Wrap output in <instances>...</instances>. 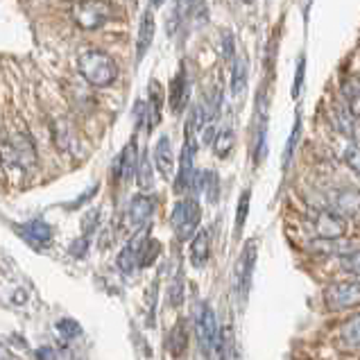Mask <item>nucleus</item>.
<instances>
[{"instance_id":"obj_1","label":"nucleus","mask_w":360,"mask_h":360,"mask_svg":"<svg viewBox=\"0 0 360 360\" xmlns=\"http://www.w3.org/2000/svg\"><path fill=\"white\" fill-rule=\"evenodd\" d=\"M195 335L204 360H224V335L211 304L202 302L195 311Z\"/></svg>"},{"instance_id":"obj_2","label":"nucleus","mask_w":360,"mask_h":360,"mask_svg":"<svg viewBox=\"0 0 360 360\" xmlns=\"http://www.w3.org/2000/svg\"><path fill=\"white\" fill-rule=\"evenodd\" d=\"M77 66L82 77L96 89L114 84V79L118 77V64L114 61V57H109L102 50H84L77 59Z\"/></svg>"},{"instance_id":"obj_3","label":"nucleus","mask_w":360,"mask_h":360,"mask_svg":"<svg viewBox=\"0 0 360 360\" xmlns=\"http://www.w3.org/2000/svg\"><path fill=\"white\" fill-rule=\"evenodd\" d=\"M202 209L195 198H184L172 207L170 224L179 240H193V236L200 231Z\"/></svg>"},{"instance_id":"obj_4","label":"nucleus","mask_w":360,"mask_h":360,"mask_svg":"<svg viewBox=\"0 0 360 360\" xmlns=\"http://www.w3.org/2000/svg\"><path fill=\"white\" fill-rule=\"evenodd\" d=\"M256 259H259V243L250 240L243 247V252H240L238 261H236V267H233V290H236V295H238L240 304H245L247 297H250Z\"/></svg>"},{"instance_id":"obj_5","label":"nucleus","mask_w":360,"mask_h":360,"mask_svg":"<svg viewBox=\"0 0 360 360\" xmlns=\"http://www.w3.org/2000/svg\"><path fill=\"white\" fill-rule=\"evenodd\" d=\"M0 154H3V163H5V166H9V168L27 170V168H34L37 166L34 143L23 131L12 134V139L5 143L3 152H0Z\"/></svg>"},{"instance_id":"obj_6","label":"nucleus","mask_w":360,"mask_h":360,"mask_svg":"<svg viewBox=\"0 0 360 360\" xmlns=\"http://www.w3.org/2000/svg\"><path fill=\"white\" fill-rule=\"evenodd\" d=\"M322 300L328 311H347V308L360 306V279L328 283L324 288Z\"/></svg>"},{"instance_id":"obj_7","label":"nucleus","mask_w":360,"mask_h":360,"mask_svg":"<svg viewBox=\"0 0 360 360\" xmlns=\"http://www.w3.org/2000/svg\"><path fill=\"white\" fill-rule=\"evenodd\" d=\"M308 224H311V233L315 240H338L345 238L347 233V220L328 209H315Z\"/></svg>"},{"instance_id":"obj_8","label":"nucleus","mask_w":360,"mask_h":360,"mask_svg":"<svg viewBox=\"0 0 360 360\" xmlns=\"http://www.w3.org/2000/svg\"><path fill=\"white\" fill-rule=\"evenodd\" d=\"M320 209H328L338 213L340 218H352V215L360 213V191L354 186H340L333 188L326 195V200L322 202Z\"/></svg>"},{"instance_id":"obj_9","label":"nucleus","mask_w":360,"mask_h":360,"mask_svg":"<svg viewBox=\"0 0 360 360\" xmlns=\"http://www.w3.org/2000/svg\"><path fill=\"white\" fill-rule=\"evenodd\" d=\"M326 118H328V125L340 134V136H345L349 141H358L360 139L358 118L347 109V105L342 100H333L331 105L326 107Z\"/></svg>"},{"instance_id":"obj_10","label":"nucleus","mask_w":360,"mask_h":360,"mask_svg":"<svg viewBox=\"0 0 360 360\" xmlns=\"http://www.w3.org/2000/svg\"><path fill=\"white\" fill-rule=\"evenodd\" d=\"M150 240L148 236V227L141 229L131 236V240L122 247V252L118 254V270L122 274H134L141 267V259H143V250H146V243Z\"/></svg>"},{"instance_id":"obj_11","label":"nucleus","mask_w":360,"mask_h":360,"mask_svg":"<svg viewBox=\"0 0 360 360\" xmlns=\"http://www.w3.org/2000/svg\"><path fill=\"white\" fill-rule=\"evenodd\" d=\"M73 18L79 27L84 30H98L111 18V7L105 3H82L73 7Z\"/></svg>"},{"instance_id":"obj_12","label":"nucleus","mask_w":360,"mask_h":360,"mask_svg":"<svg viewBox=\"0 0 360 360\" xmlns=\"http://www.w3.org/2000/svg\"><path fill=\"white\" fill-rule=\"evenodd\" d=\"M152 213H154V200L148 198V195H134L125 213V227L134 233L146 229Z\"/></svg>"},{"instance_id":"obj_13","label":"nucleus","mask_w":360,"mask_h":360,"mask_svg":"<svg viewBox=\"0 0 360 360\" xmlns=\"http://www.w3.org/2000/svg\"><path fill=\"white\" fill-rule=\"evenodd\" d=\"M139 150L136 143L129 141L125 148L120 150V154L114 159V166H111V177L120 184L131 181V177H136V168H139Z\"/></svg>"},{"instance_id":"obj_14","label":"nucleus","mask_w":360,"mask_h":360,"mask_svg":"<svg viewBox=\"0 0 360 360\" xmlns=\"http://www.w3.org/2000/svg\"><path fill=\"white\" fill-rule=\"evenodd\" d=\"M188 98H191V79L186 68H179L177 75L170 79V89H168V107L174 116H179L186 111L188 107Z\"/></svg>"},{"instance_id":"obj_15","label":"nucleus","mask_w":360,"mask_h":360,"mask_svg":"<svg viewBox=\"0 0 360 360\" xmlns=\"http://www.w3.org/2000/svg\"><path fill=\"white\" fill-rule=\"evenodd\" d=\"M267 157V109H263L261 98L256 100V118H254V143H252V159L254 166H261Z\"/></svg>"},{"instance_id":"obj_16","label":"nucleus","mask_w":360,"mask_h":360,"mask_svg":"<svg viewBox=\"0 0 360 360\" xmlns=\"http://www.w3.org/2000/svg\"><path fill=\"white\" fill-rule=\"evenodd\" d=\"M308 250L317 256H335V259H347L360 250V243L354 238H338V240H313Z\"/></svg>"},{"instance_id":"obj_17","label":"nucleus","mask_w":360,"mask_h":360,"mask_svg":"<svg viewBox=\"0 0 360 360\" xmlns=\"http://www.w3.org/2000/svg\"><path fill=\"white\" fill-rule=\"evenodd\" d=\"M188 259L195 270L207 267V263L211 259V231L209 229H200L193 236V240L188 245Z\"/></svg>"},{"instance_id":"obj_18","label":"nucleus","mask_w":360,"mask_h":360,"mask_svg":"<svg viewBox=\"0 0 360 360\" xmlns=\"http://www.w3.org/2000/svg\"><path fill=\"white\" fill-rule=\"evenodd\" d=\"M18 231H20V238H25L34 250H46V247L53 243V229H50V224L44 220H30Z\"/></svg>"},{"instance_id":"obj_19","label":"nucleus","mask_w":360,"mask_h":360,"mask_svg":"<svg viewBox=\"0 0 360 360\" xmlns=\"http://www.w3.org/2000/svg\"><path fill=\"white\" fill-rule=\"evenodd\" d=\"M152 163L157 166L159 174L163 179H170L172 172H174V150H172V143H170V136H163L157 141V146H154V154H152Z\"/></svg>"},{"instance_id":"obj_20","label":"nucleus","mask_w":360,"mask_h":360,"mask_svg":"<svg viewBox=\"0 0 360 360\" xmlns=\"http://www.w3.org/2000/svg\"><path fill=\"white\" fill-rule=\"evenodd\" d=\"M154 32H157V20H154L152 9H146L139 23V37H136V64H141L146 59L148 50L152 48Z\"/></svg>"},{"instance_id":"obj_21","label":"nucleus","mask_w":360,"mask_h":360,"mask_svg":"<svg viewBox=\"0 0 360 360\" xmlns=\"http://www.w3.org/2000/svg\"><path fill=\"white\" fill-rule=\"evenodd\" d=\"M231 77H229V89L233 98H240L247 89V79H250V61L243 55H236V59L229 64Z\"/></svg>"},{"instance_id":"obj_22","label":"nucleus","mask_w":360,"mask_h":360,"mask_svg":"<svg viewBox=\"0 0 360 360\" xmlns=\"http://www.w3.org/2000/svg\"><path fill=\"white\" fill-rule=\"evenodd\" d=\"M161 109H163V89L159 84V79H152L148 84V131H152L154 127L161 122Z\"/></svg>"},{"instance_id":"obj_23","label":"nucleus","mask_w":360,"mask_h":360,"mask_svg":"<svg viewBox=\"0 0 360 360\" xmlns=\"http://www.w3.org/2000/svg\"><path fill=\"white\" fill-rule=\"evenodd\" d=\"M302 134H304V122H302V114L297 111V114H295V122H292V129H290V136H288L283 154H281V170L283 172L290 168V163L295 159V152H297V148H300V143H302Z\"/></svg>"},{"instance_id":"obj_24","label":"nucleus","mask_w":360,"mask_h":360,"mask_svg":"<svg viewBox=\"0 0 360 360\" xmlns=\"http://www.w3.org/2000/svg\"><path fill=\"white\" fill-rule=\"evenodd\" d=\"M166 349L174 358H181L184 354H186V349H188V328H186V322H184V320H179L170 328V333L166 338Z\"/></svg>"},{"instance_id":"obj_25","label":"nucleus","mask_w":360,"mask_h":360,"mask_svg":"<svg viewBox=\"0 0 360 360\" xmlns=\"http://www.w3.org/2000/svg\"><path fill=\"white\" fill-rule=\"evenodd\" d=\"M340 96L347 109L360 120V77H345L340 82Z\"/></svg>"},{"instance_id":"obj_26","label":"nucleus","mask_w":360,"mask_h":360,"mask_svg":"<svg viewBox=\"0 0 360 360\" xmlns=\"http://www.w3.org/2000/svg\"><path fill=\"white\" fill-rule=\"evenodd\" d=\"M340 342L347 349H358L360 347V313L349 317V320L340 326Z\"/></svg>"},{"instance_id":"obj_27","label":"nucleus","mask_w":360,"mask_h":360,"mask_svg":"<svg viewBox=\"0 0 360 360\" xmlns=\"http://www.w3.org/2000/svg\"><path fill=\"white\" fill-rule=\"evenodd\" d=\"M200 193H204V198H207L209 204H215L220 200V177H218V172H215V170H204L202 172Z\"/></svg>"},{"instance_id":"obj_28","label":"nucleus","mask_w":360,"mask_h":360,"mask_svg":"<svg viewBox=\"0 0 360 360\" xmlns=\"http://www.w3.org/2000/svg\"><path fill=\"white\" fill-rule=\"evenodd\" d=\"M136 184H139V188H143V191H150L154 186V170H152V161H150L148 152H143L141 157H139Z\"/></svg>"},{"instance_id":"obj_29","label":"nucleus","mask_w":360,"mask_h":360,"mask_svg":"<svg viewBox=\"0 0 360 360\" xmlns=\"http://www.w3.org/2000/svg\"><path fill=\"white\" fill-rule=\"evenodd\" d=\"M233 143H236L233 129H220L218 136H215V141H213V150L220 159H224V157H229V152L233 150Z\"/></svg>"},{"instance_id":"obj_30","label":"nucleus","mask_w":360,"mask_h":360,"mask_svg":"<svg viewBox=\"0 0 360 360\" xmlns=\"http://www.w3.org/2000/svg\"><path fill=\"white\" fill-rule=\"evenodd\" d=\"M250 202H252V191L245 188L240 193V200H238V209H236V233H240L245 222H247V215H250Z\"/></svg>"},{"instance_id":"obj_31","label":"nucleus","mask_w":360,"mask_h":360,"mask_svg":"<svg viewBox=\"0 0 360 360\" xmlns=\"http://www.w3.org/2000/svg\"><path fill=\"white\" fill-rule=\"evenodd\" d=\"M304 79H306V55L302 53L300 57H297V66H295V79H292V98H295V100L302 96Z\"/></svg>"},{"instance_id":"obj_32","label":"nucleus","mask_w":360,"mask_h":360,"mask_svg":"<svg viewBox=\"0 0 360 360\" xmlns=\"http://www.w3.org/2000/svg\"><path fill=\"white\" fill-rule=\"evenodd\" d=\"M55 328L61 338H66V340H73V338L82 335V326L77 324V320H70V317H61V320L55 324Z\"/></svg>"},{"instance_id":"obj_33","label":"nucleus","mask_w":360,"mask_h":360,"mask_svg":"<svg viewBox=\"0 0 360 360\" xmlns=\"http://www.w3.org/2000/svg\"><path fill=\"white\" fill-rule=\"evenodd\" d=\"M345 163H347L349 168H352V172L360 179V146H356V143L347 146V150H345Z\"/></svg>"},{"instance_id":"obj_34","label":"nucleus","mask_w":360,"mask_h":360,"mask_svg":"<svg viewBox=\"0 0 360 360\" xmlns=\"http://www.w3.org/2000/svg\"><path fill=\"white\" fill-rule=\"evenodd\" d=\"M161 254V243L150 238L146 243V250H143V259H141V267H150L154 261H157V256Z\"/></svg>"},{"instance_id":"obj_35","label":"nucleus","mask_w":360,"mask_h":360,"mask_svg":"<svg viewBox=\"0 0 360 360\" xmlns=\"http://www.w3.org/2000/svg\"><path fill=\"white\" fill-rule=\"evenodd\" d=\"M340 270L347 272V274H352V276H356V279H360V250L340 261Z\"/></svg>"},{"instance_id":"obj_36","label":"nucleus","mask_w":360,"mask_h":360,"mask_svg":"<svg viewBox=\"0 0 360 360\" xmlns=\"http://www.w3.org/2000/svg\"><path fill=\"white\" fill-rule=\"evenodd\" d=\"M168 297H170V304L174 308L181 306V302H184V279H181V274H177V279L170 283V295Z\"/></svg>"},{"instance_id":"obj_37","label":"nucleus","mask_w":360,"mask_h":360,"mask_svg":"<svg viewBox=\"0 0 360 360\" xmlns=\"http://www.w3.org/2000/svg\"><path fill=\"white\" fill-rule=\"evenodd\" d=\"M222 50H224V59H229V64L236 59V39L231 32H224L222 34Z\"/></svg>"},{"instance_id":"obj_38","label":"nucleus","mask_w":360,"mask_h":360,"mask_svg":"<svg viewBox=\"0 0 360 360\" xmlns=\"http://www.w3.org/2000/svg\"><path fill=\"white\" fill-rule=\"evenodd\" d=\"M86 250H89V238H79V240H75L73 245H70V254H73V256H84Z\"/></svg>"},{"instance_id":"obj_39","label":"nucleus","mask_w":360,"mask_h":360,"mask_svg":"<svg viewBox=\"0 0 360 360\" xmlns=\"http://www.w3.org/2000/svg\"><path fill=\"white\" fill-rule=\"evenodd\" d=\"M37 360H59V358L53 347H41L37 349Z\"/></svg>"}]
</instances>
